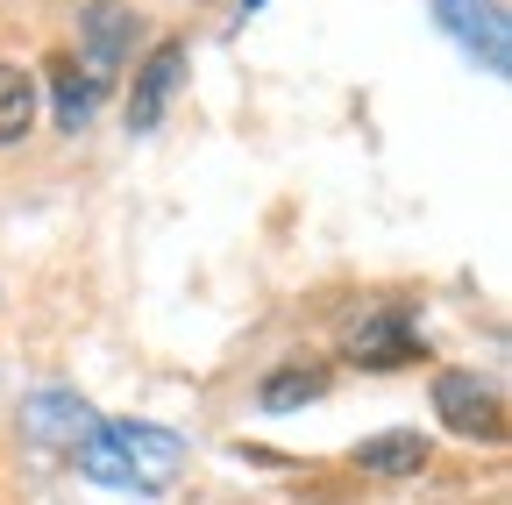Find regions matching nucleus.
<instances>
[{
    "label": "nucleus",
    "instance_id": "obj_5",
    "mask_svg": "<svg viewBox=\"0 0 512 505\" xmlns=\"http://www.w3.org/2000/svg\"><path fill=\"white\" fill-rule=\"evenodd\" d=\"M178 72H185V43H157V50L143 57L136 93H128V129H136V136L164 121V107H171V93H178Z\"/></svg>",
    "mask_w": 512,
    "mask_h": 505
},
{
    "label": "nucleus",
    "instance_id": "obj_1",
    "mask_svg": "<svg viewBox=\"0 0 512 505\" xmlns=\"http://www.w3.org/2000/svg\"><path fill=\"white\" fill-rule=\"evenodd\" d=\"M72 463H79V477H93L107 491H164L185 470V441L150 420H100L72 449Z\"/></svg>",
    "mask_w": 512,
    "mask_h": 505
},
{
    "label": "nucleus",
    "instance_id": "obj_11",
    "mask_svg": "<svg viewBox=\"0 0 512 505\" xmlns=\"http://www.w3.org/2000/svg\"><path fill=\"white\" fill-rule=\"evenodd\" d=\"M320 392H328V370H313V363H292V370L264 377V413H292V406H313Z\"/></svg>",
    "mask_w": 512,
    "mask_h": 505
},
{
    "label": "nucleus",
    "instance_id": "obj_6",
    "mask_svg": "<svg viewBox=\"0 0 512 505\" xmlns=\"http://www.w3.org/2000/svg\"><path fill=\"white\" fill-rule=\"evenodd\" d=\"M349 349H356V363H406V349H413L406 313H363L349 328Z\"/></svg>",
    "mask_w": 512,
    "mask_h": 505
},
{
    "label": "nucleus",
    "instance_id": "obj_2",
    "mask_svg": "<svg viewBox=\"0 0 512 505\" xmlns=\"http://www.w3.org/2000/svg\"><path fill=\"white\" fill-rule=\"evenodd\" d=\"M434 15H441V29L456 36V43L477 57L491 79H505V65H512V29H505V8H491V0H434Z\"/></svg>",
    "mask_w": 512,
    "mask_h": 505
},
{
    "label": "nucleus",
    "instance_id": "obj_10",
    "mask_svg": "<svg viewBox=\"0 0 512 505\" xmlns=\"http://www.w3.org/2000/svg\"><path fill=\"white\" fill-rule=\"evenodd\" d=\"M29 121H36V79L22 65H0V143L29 136Z\"/></svg>",
    "mask_w": 512,
    "mask_h": 505
},
{
    "label": "nucleus",
    "instance_id": "obj_8",
    "mask_svg": "<svg viewBox=\"0 0 512 505\" xmlns=\"http://www.w3.org/2000/svg\"><path fill=\"white\" fill-rule=\"evenodd\" d=\"M50 93H57V129H86L93 107H100V79L79 72V65H57L50 72Z\"/></svg>",
    "mask_w": 512,
    "mask_h": 505
},
{
    "label": "nucleus",
    "instance_id": "obj_13",
    "mask_svg": "<svg viewBox=\"0 0 512 505\" xmlns=\"http://www.w3.org/2000/svg\"><path fill=\"white\" fill-rule=\"evenodd\" d=\"M491 8H505V0H491Z\"/></svg>",
    "mask_w": 512,
    "mask_h": 505
},
{
    "label": "nucleus",
    "instance_id": "obj_7",
    "mask_svg": "<svg viewBox=\"0 0 512 505\" xmlns=\"http://www.w3.org/2000/svg\"><path fill=\"white\" fill-rule=\"evenodd\" d=\"M356 463L377 470V477H413L427 463V441L420 434H370L363 449H356Z\"/></svg>",
    "mask_w": 512,
    "mask_h": 505
},
{
    "label": "nucleus",
    "instance_id": "obj_3",
    "mask_svg": "<svg viewBox=\"0 0 512 505\" xmlns=\"http://www.w3.org/2000/svg\"><path fill=\"white\" fill-rule=\"evenodd\" d=\"M434 413L456 427V434H470V441H498V434H505V406H498V392L477 385L470 370H441V377H434Z\"/></svg>",
    "mask_w": 512,
    "mask_h": 505
},
{
    "label": "nucleus",
    "instance_id": "obj_4",
    "mask_svg": "<svg viewBox=\"0 0 512 505\" xmlns=\"http://www.w3.org/2000/svg\"><path fill=\"white\" fill-rule=\"evenodd\" d=\"M22 427H29V441H43V449H57V456H72L100 420H93V406H86L79 392H36L29 413H22Z\"/></svg>",
    "mask_w": 512,
    "mask_h": 505
},
{
    "label": "nucleus",
    "instance_id": "obj_9",
    "mask_svg": "<svg viewBox=\"0 0 512 505\" xmlns=\"http://www.w3.org/2000/svg\"><path fill=\"white\" fill-rule=\"evenodd\" d=\"M86 43H93V79H107L121 65V50H128V8H114V0L86 8Z\"/></svg>",
    "mask_w": 512,
    "mask_h": 505
},
{
    "label": "nucleus",
    "instance_id": "obj_12",
    "mask_svg": "<svg viewBox=\"0 0 512 505\" xmlns=\"http://www.w3.org/2000/svg\"><path fill=\"white\" fill-rule=\"evenodd\" d=\"M242 8H264V0H242Z\"/></svg>",
    "mask_w": 512,
    "mask_h": 505
}]
</instances>
